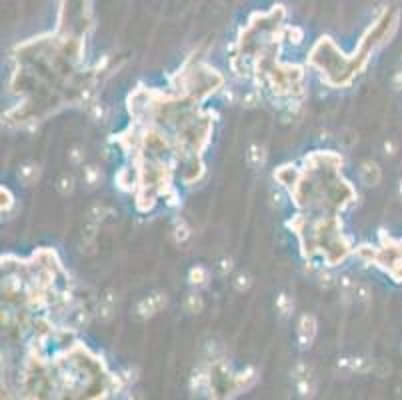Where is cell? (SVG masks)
<instances>
[{
  "mask_svg": "<svg viewBox=\"0 0 402 400\" xmlns=\"http://www.w3.org/2000/svg\"><path fill=\"white\" fill-rule=\"evenodd\" d=\"M314 334H316V320H314L312 314H304L300 318V324H298V342H300L302 350L310 348V344L314 340Z\"/></svg>",
  "mask_w": 402,
  "mask_h": 400,
  "instance_id": "cell-1",
  "label": "cell"
},
{
  "mask_svg": "<svg viewBox=\"0 0 402 400\" xmlns=\"http://www.w3.org/2000/svg\"><path fill=\"white\" fill-rule=\"evenodd\" d=\"M358 178H360V182L364 186H378V182L382 178L378 164L372 162V160H364L360 164V168H358Z\"/></svg>",
  "mask_w": 402,
  "mask_h": 400,
  "instance_id": "cell-2",
  "label": "cell"
},
{
  "mask_svg": "<svg viewBox=\"0 0 402 400\" xmlns=\"http://www.w3.org/2000/svg\"><path fill=\"white\" fill-rule=\"evenodd\" d=\"M38 176H40V168H38L34 162H26V164H22L20 170H18V178H20L24 184H32V182H36Z\"/></svg>",
  "mask_w": 402,
  "mask_h": 400,
  "instance_id": "cell-3",
  "label": "cell"
},
{
  "mask_svg": "<svg viewBox=\"0 0 402 400\" xmlns=\"http://www.w3.org/2000/svg\"><path fill=\"white\" fill-rule=\"evenodd\" d=\"M208 270L204 268V266H194L190 272H188V282L192 284V286H206V282H208Z\"/></svg>",
  "mask_w": 402,
  "mask_h": 400,
  "instance_id": "cell-4",
  "label": "cell"
},
{
  "mask_svg": "<svg viewBox=\"0 0 402 400\" xmlns=\"http://www.w3.org/2000/svg\"><path fill=\"white\" fill-rule=\"evenodd\" d=\"M264 158H266L264 148L258 146V144H252V146L248 148V152H246V160H248V164H250L252 168L262 166V164H264Z\"/></svg>",
  "mask_w": 402,
  "mask_h": 400,
  "instance_id": "cell-5",
  "label": "cell"
},
{
  "mask_svg": "<svg viewBox=\"0 0 402 400\" xmlns=\"http://www.w3.org/2000/svg\"><path fill=\"white\" fill-rule=\"evenodd\" d=\"M202 308H204V302H202L200 294L192 292V294H188V296L184 298V310H186V312H190V314H198Z\"/></svg>",
  "mask_w": 402,
  "mask_h": 400,
  "instance_id": "cell-6",
  "label": "cell"
},
{
  "mask_svg": "<svg viewBox=\"0 0 402 400\" xmlns=\"http://www.w3.org/2000/svg\"><path fill=\"white\" fill-rule=\"evenodd\" d=\"M56 188H58V192H60L62 196L72 194V190H74V178H72L70 174H62V176L56 180Z\"/></svg>",
  "mask_w": 402,
  "mask_h": 400,
  "instance_id": "cell-7",
  "label": "cell"
},
{
  "mask_svg": "<svg viewBox=\"0 0 402 400\" xmlns=\"http://www.w3.org/2000/svg\"><path fill=\"white\" fill-rule=\"evenodd\" d=\"M82 178L86 180L88 186H96V184L100 182V170H98L96 166H86V168L82 170Z\"/></svg>",
  "mask_w": 402,
  "mask_h": 400,
  "instance_id": "cell-8",
  "label": "cell"
},
{
  "mask_svg": "<svg viewBox=\"0 0 402 400\" xmlns=\"http://www.w3.org/2000/svg\"><path fill=\"white\" fill-rule=\"evenodd\" d=\"M188 236H190V230L184 224V220H176V224H174V242L180 244V242L188 240Z\"/></svg>",
  "mask_w": 402,
  "mask_h": 400,
  "instance_id": "cell-9",
  "label": "cell"
},
{
  "mask_svg": "<svg viewBox=\"0 0 402 400\" xmlns=\"http://www.w3.org/2000/svg\"><path fill=\"white\" fill-rule=\"evenodd\" d=\"M276 306H278V310H280L282 316H288L292 312V308H294V302H292V298L288 294H280L278 300H276Z\"/></svg>",
  "mask_w": 402,
  "mask_h": 400,
  "instance_id": "cell-10",
  "label": "cell"
},
{
  "mask_svg": "<svg viewBox=\"0 0 402 400\" xmlns=\"http://www.w3.org/2000/svg\"><path fill=\"white\" fill-rule=\"evenodd\" d=\"M250 284H252V278L248 276V274H238L236 276V280H234V288L238 290V292H246L248 288H250Z\"/></svg>",
  "mask_w": 402,
  "mask_h": 400,
  "instance_id": "cell-11",
  "label": "cell"
},
{
  "mask_svg": "<svg viewBox=\"0 0 402 400\" xmlns=\"http://www.w3.org/2000/svg\"><path fill=\"white\" fill-rule=\"evenodd\" d=\"M108 210L102 206V204H92L90 206V210H88V216H90V220L92 222H98V220H102L104 218V214H106Z\"/></svg>",
  "mask_w": 402,
  "mask_h": 400,
  "instance_id": "cell-12",
  "label": "cell"
},
{
  "mask_svg": "<svg viewBox=\"0 0 402 400\" xmlns=\"http://www.w3.org/2000/svg\"><path fill=\"white\" fill-rule=\"evenodd\" d=\"M286 36H288L290 42H294V44H300V42L304 40V32H302V28H298V26L286 28Z\"/></svg>",
  "mask_w": 402,
  "mask_h": 400,
  "instance_id": "cell-13",
  "label": "cell"
},
{
  "mask_svg": "<svg viewBox=\"0 0 402 400\" xmlns=\"http://www.w3.org/2000/svg\"><path fill=\"white\" fill-rule=\"evenodd\" d=\"M370 298V290L366 284H356L354 286V300H360V302H366Z\"/></svg>",
  "mask_w": 402,
  "mask_h": 400,
  "instance_id": "cell-14",
  "label": "cell"
},
{
  "mask_svg": "<svg viewBox=\"0 0 402 400\" xmlns=\"http://www.w3.org/2000/svg\"><path fill=\"white\" fill-rule=\"evenodd\" d=\"M12 204H14V198H12L10 190H8V188H2V212H8Z\"/></svg>",
  "mask_w": 402,
  "mask_h": 400,
  "instance_id": "cell-15",
  "label": "cell"
},
{
  "mask_svg": "<svg viewBox=\"0 0 402 400\" xmlns=\"http://www.w3.org/2000/svg\"><path fill=\"white\" fill-rule=\"evenodd\" d=\"M216 266H218V274H220V276H226V274L232 270V260H230V258H220Z\"/></svg>",
  "mask_w": 402,
  "mask_h": 400,
  "instance_id": "cell-16",
  "label": "cell"
},
{
  "mask_svg": "<svg viewBox=\"0 0 402 400\" xmlns=\"http://www.w3.org/2000/svg\"><path fill=\"white\" fill-rule=\"evenodd\" d=\"M256 102H258V90H250V92H246V96H242L244 106H254Z\"/></svg>",
  "mask_w": 402,
  "mask_h": 400,
  "instance_id": "cell-17",
  "label": "cell"
},
{
  "mask_svg": "<svg viewBox=\"0 0 402 400\" xmlns=\"http://www.w3.org/2000/svg\"><path fill=\"white\" fill-rule=\"evenodd\" d=\"M68 156H70V162H72V164H80L82 158H84V152H80V148L76 146V148H72V150L68 152Z\"/></svg>",
  "mask_w": 402,
  "mask_h": 400,
  "instance_id": "cell-18",
  "label": "cell"
},
{
  "mask_svg": "<svg viewBox=\"0 0 402 400\" xmlns=\"http://www.w3.org/2000/svg\"><path fill=\"white\" fill-rule=\"evenodd\" d=\"M90 116H92V118H102V108H100V104H92Z\"/></svg>",
  "mask_w": 402,
  "mask_h": 400,
  "instance_id": "cell-19",
  "label": "cell"
},
{
  "mask_svg": "<svg viewBox=\"0 0 402 400\" xmlns=\"http://www.w3.org/2000/svg\"><path fill=\"white\" fill-rule=\"evenodd\" d=\"M384 150H386L384 154H390V156H392V154H394V150H396V144H394L392 140H386V142H384Z\"/></svg>",
  "mask_w": 402,
  "mask_h": 400,
  "instance_id": "cell-20",
  "label": "cell"
},
{
  "mask_svg": "<svg viewBox=\"0 0 402 400\" xmlns=\"http://www.w3.org/2000/svg\"><path fill=\"white\" fill-rule=\"evenodd\" d=\"M392 86L398 88V90L402 88V72H396V74H394V78H392Z\"/></svg>",
  "mask_w": 402,
  "mask_h": 400,
  "instance_id": "cell-21",
  "label": "cell"
}]
</instances>
